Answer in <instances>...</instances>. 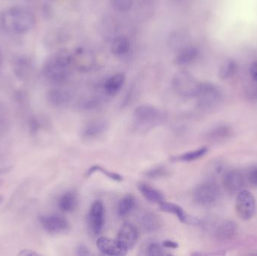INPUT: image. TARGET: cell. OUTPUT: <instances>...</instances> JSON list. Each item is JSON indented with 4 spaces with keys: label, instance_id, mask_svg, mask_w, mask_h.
Listing matches in <instances>:
<instances>
[{
    "label": "cell",
    "instance_id": "27",
    "mask_svg": "<svg viewBox=\"0 0 257 256\" xmlns=\"http://www.w3.org/2000/svg\"><path fill=\"white\" fill-rule=\"evenodd\" d=\"M208 152V147L205 146V147H200V148L196 149V150L182 153V154L179 155V156H174V157L172 158V160L174 161V162H193V161L198 160V159L203 157L204 156L207 154Z\"/></svg>",
    "mask_w": 257,
    "mask_h": 256
},
{
    "label": "cell",
    "instance_id": "34",
    "mask_svg": "<svg viewBox=\"0 0 257 256\" xmlns=\"http://www.w3.org/2000/svg\"><path fill=\"white\" fill-rule=\"evenodd\" d=\"M110 4L116 11L126 12L131 9L134 0H109Z\"/></svg>",
    "mask_w": 257,
    "mask_h": 256
},
{
    "label": "cell",
    "instance_id": "17",
    "mask_svg": "<svg viewBox=\"0 0 257 256\" xmlns=\"http://www.w3.org/2000/svg\"><path fill=\"white\" fill-rule=\"evenodd\" d=\"M72 64L75 65L81 72H87L94 66L95 60L93 54L86 49L77 50L72 55Z\"/></svg>",
    "mask_w": 257,
    "mask_h": 256
},
{
    "label": "cell",
    "instance_id": "41",
    "mask_svg": "<svg viewBox=\"0 0 257 256\" xmlns=\"http://www.w3.org/2000/svg\"><path fill=\"white\" fill-rule=\"evenodd\" d=\"M30 127L32 132H36L38 130H39V123H38L37 120L33 119V120H31V121H30Z\"/></svg>",
    "mask_w": 257,
    "mask_h": 256
},
{
    "label": "cell",
    "instance_id": "6",
    "mask_svg": "<svg viewBox=\"0 0 257 256\" xmlns=\"http://www.w3.org/2000/svg\"><path fill=\"white\" fill-rule=\"evenodd\" d=\"M221 196L220 186L214 181H207L198 185L193 192V201L198 205L211 207L215 205Z\"/></svg>",
    "mask_w": 257,
    "mask_h": 256
},
{
    "label": "cell",
    "instance_id": "31",
    "mask_svg": "<svg viewBox=\"0 0 257 256\" xmlns=\"http://www.w3.org/2000/svg\"><path fill=\"white\" fill-rule=\"evenodd\" d=\"M238 69V65L234 60H226L223 64L220 66L219 69V78L221 80H226L230 78L235 75Z\"/></svg>",
    "mask_w": 257,
    "mask_h": 256
},
{
    "label": "cell",
    "instance_id": "13",
    "mask_svg": "<svg viewBox=\"0 0 257 256\" xmlns=\"http://www.w3.org/2000/svg\"><path fill=\"white\" fill-rule=\"evenodd\" d=\"M120 24L114 17L105 15L101 19L99 24V33L102 39L107 42H111L114 38L119 36Z\"/></svg>",
    "mask_w": 257,
    "mask_h": 256
},
{
    "label": "cell",
    "instance_id": "11",
    "mask_svg": "<svg viewBox=\"0 0 257 256\" xmlns=\"http://www.w3.org/2000/svg\"><path fill=\"white\" fill-rule=\"evenodd\" d=\"M139 238L137 228L131 222H125L117 232V240L126 250L133 249Z\"/></svg>",
    "mask_w": 257,
    "mask_h": 256
},
{
    "label": "cell",
    "instance_id": "29",
    "mask_svg": "<svg viewBox=\"0 0 257 256\" xmlns=\"http://www.w3.org/2000/svg\"><path fill=\"white\" fill-rule=\"evenodd\" d=\"M136 205V199L131 195H126L119 201L117 207V215L120 217H125L130 214Z\"/></svg>",
    "mask_w": 257,
    "mask_h": 256
},
{
    "label": "cell",
    "instance_id": "30",
    "mask_svg": "<svg viewBox=\"0 0 257 256\" xmlns=\"http://www.w3.org/2000/svg\"><path fill=\"white\" fill-rule=\"evenodd\" d=\"M142 255L148 256H163L169 255L165 251L163 244L157 241L149 242L142 248Z\"/></svg>",
    "mask_w": 257,
    "mask_h": 256
},
{
    "label": "cell",
    "instance_id": "5",
    "mask_svg": "<svg viewBox=\"0 0 257 256\" xmlns=\"http://www.w3.org/2000/svg\"><path fill=\"white\" fill-rule=\"evenodd\" d=\"M172 84L174 91L178 96L184 99H191L196 97L200 83L190 72L182 69L175 74Z\"/></svg>",
    "mask_w": 257,
    "mask_h": 256
},
{
    "label": "cell",
    "instance_id": "25",
    "mask_svg": "<svg viewBox=\"0 0 257 256\" xmlns=\"http://www.w3.org/2000/svg\"><path fill=\"white\" fill-rule=\"evenodd\" d=\"M138 188L144 198H146L150 202L157 204L158 205L164 202L165 198L163 193L158 189L151 186V185L146 183H140L138 186Z\"/></svg>",
    "mask_w": 257,
    "mask_h": 256
},
{
    "label": "cell",
    "instance_id": "33",
    "mask_svg": "<svg viewBox=\"0 0 257 256\" xmlns=\"http://www.w3.org/2000/svg\"><path fill=\"white\" fill-rule=\"evenodd\" d=\"M169 171L164 166H157L148 170L145 173V176L148 178L158 179L169 175Z\"/></svg>",
    "mask_w": 257,
    "mask_h": 256
},
{
    "label": "cell",
    "instance_id": "26",
    "mask_svg": "<svg viewBox=\"0 0 257 256\" xmlns=\"http://www.w3.org/2000/svg\"><path fill=\"white\" fill-rule=\"evenodd\" d=\"M156 7L157 0H138L137 15L141 19H149L154 15Z\"/></svg>",
    "mask_w": 257,
    "mask_h": 256
},
{
    "label": "cell",
    "instance_id": "36",
    "mask_svg": "<svg viewBox=\"0 0 257 256\" xmlns=\"http://www.w3.org/2000/svg\"><path fill=\"white\" fill-rule=\"evenodd\" d=\"M246 180L247 183L257 188V167H252L247 171L245 175Z\"/></svg>",
    "mask_w": 257,
    "mask_h": 256
},
{
    "label": "cell",
    "instance_id": "16",
    "mask_svg": "<svg viewBox=\"0 0 257 256\" xmlns=\"http://www.w3.org/2000/svg\"><path fill=\"white\" fill-rule=\"evenodd\" d=\"M109 128V123L104 119L92 120L82 129V136L87 139L98 138L105 134Z\"/></svg>",
    "mask_w": 257,
    "mask_h": 256
},
{
    "label": "cell",
    "instance_id": "42",
    "mask_svg": "<svg viewBox=\"0 0 257 256\" xmlns=\"http://www.w3.org/2000/svg\"><path fill=\"white\" fill-rule=\"evenodd\" d=\"M5 126H6V120L5 117L0 114V133L4 130Z\"/></svg>",
    "mask_w": 257,
    "mask_h": 256
},
{
    "label": "cell",
    "instance_id": "35",
    "mask_svg": "<svg viewBox=\"0 0 257 256\" xmlns=\"http://www.w3.org/2000/svg\"><path fill=\"white\" fill-rule=\"evenodd\" d=\"M210 175L213 177H217L224 174V165L221 162H214L210 165V169L208 171Z\"/></svg>",
    "mask_w": 257,
    "mask_h": 256
},
{
    "label": "cell",
    "instance_id": "39",
    "mask_svg": "<svg viewBox=\"0 0 257 256\" xmlns=\"http://www.w3.org/2000/svg\"><path fill=\"white\" fill-rule=\"evenodd\" d=\"M250 72L252 78L257 83V61L254 62L250 66Z\"/></svg>",
    "mask_w": 257,
    "mask_h": 256
},
{
    "label": "cell",
    "instance_id": "7",
    "mask_svg": "<svg viewBox=\"0 0 257 256\" xmlns=\"http://www.w3.org/2000/svg\"><path fill=\"white\" fill-rule=\"evenodd\" d=\"M235 212L242 220H250L253 217L256 212V200L251 192L244 189L237 194Z\"/></svg>",
    "mask_w": 257,
    "mask_h": 256
},
{
    "label": "cell",
    "instance_id": "23",
    "mask_svg": "<svg viewBox=\"0 0 257 256\" xmlns=\"http://www.w3.org/2000/svg\"><path fill=\"white\" fill-rule=\"evenodd\" d=\"M126 81V76L123 73H116L109 77L104 83L103 88L108 96H115L121 90Z\"/></svg>",
    "mask_w": 257,
    "mask_h": 256
},
{
    "label": "cell",
    "instance_id": "2",
    "mask_svg": "<svg viewBox=\"0 0 257 256\" xmlns=\"http://www.w3.org/2000/svg\"><path fill=\"white\" fill-rule=\"evenodd\" d=\"M167 116L163 110L144 104L138 106L133 112V128L140 133H145L163 124Z\"/></svg>",
    "mask_w": 257,
    "mask_h": 256
},
{
    "label": "cell",
    "instance_id": "9",
    "mask_svg": "<svg viewBox=\"0 0 257 256\" xmlns=\"http://www.w3.org/2000/svg\"><path fill=\"white\" fill-rule=\"evenodd\" d=\"M89 227L93 234H100L105 225V207L103 203L99 200L93 201L89 210L88 216Z\"/></svg>",
    "mask_w": 257,
    "mask_h": 256
},
{
    "label": "cell",
    "instance_id": "38",
    "mask_svg": "<svg viewBox=\"0 0 257 256\" xmlns=\"http://www.w3.org/2000/svg\"><path fill=\"white\" fill-rule=\"evenodd\" d=\"M162 244L166 249H175L178 248V243L173 241V240H165Z\"/></svg>",
    "mask_w": 257,
    "mask_h": 256
},
{
    "label": "cell",
    "instance_id": "24",
    "mask_svg": "<svg viewBox=\"0 0 257 256\" xmlns=\"http://www.w3.org/2000/svg\"><path fill=\"white\" fill-rule=\"evenodd\" d=\"M131 49V43L126 36L119 35L111 42V51L117 57L127 55Z\"/></svg>",
    "mask_w": 257,
    "mask_h": 256
},
{
    "label": "cell",
    "instance_id": "21",
    "mask_svg": "<svg viewBox=\"0 0 257 256\" xmlns=\"http://www.w3.org/2000/svg\"><path fill=\"white\" fill-rule=\"evenodd\" d=\"M47 99L48 102L56 107L64 106L67 105L72 99L71 93L68 90L63 88L51 89L47 93Z\"/></svg>",
    "mask_w": 257,
    "mask_h": 256
},
{
    "label": "cell",
    "instance_id": "20",
    "mask_svg": "<svg viewBox=\"0 0 257 256\" xmlns=\"http://www.w3.org/2000/svg\"><path fill=\"white\" fill-rule=\"evenodd\" d=\"M78 205V197L76 192L69 190L62 194L57 201L58 208L64 213H71L75 210Z\"/></svg>",
    "mask_w": 257,
    "mask_h": 256
},
{
    "label": "cell",
    "instance_id": "1",
    "mask_svg": "<svg viewBox=\"0 0 257 256\" xmlns=\"http://www.w3.org/2000/svg\"><path fill=\"white\" fill-rule=\"evenodd\" d=\"M36 23L34 14L25 6H12L0 15V29L9 35L26 34L34 28Z\"/></svg>",
    "mask_w": 257,
    "mask_h": 256
},
{
    "label": "cell",
    "instance_id": "44",
    "mask_svg": "<svg viewBox=\"0 0 257 256\" xmlns=\"http://www.w3.org/2000/svg\"><path fill=\"white\" fill-rule=\"evenodd\" d=\"M2 65V60H1V56H0V67H1Z\"/></svg>",
    "mask_w": 257,
    "mask_h": 256
},
{
    "label": "cell",
    "instance_id": "18",
    "mask_svg": "<svg viewBox=\"0 0 257 256\" xmlns=\"http://www.w3.org/2000/svg\"><path fill=\"white\" fill-rule=\"evenodd\" d=\"M139 224L146 233H155L160 231L163 225V219L157 213L145 212L140 216Z\"/></svg>",
    "mask_w": 257,
    "mask_h": 256
},
{
    "label": "cell",
    "instance_id": "37",
    "mask_svg": "<svg viewBox=\"0 0 257 256\" xmlns=\"http://www.w3.org/2000/svg\"><path fill=\"white\" fill-rule=\"evenodd\" d=\"M77 255L81 256H87L90 255V250L84 244H80L77 248Z\"/></svg>",
    "mask_w": 257,
    "mask_h": 256
},
{
    "label": "cell",
    "instance_id": "32",
    "mask_svg": "<svg viewBox=\"0 0 257 256\" xmlns=\"http://www.w3.org/2000/svg\"><path fill=\"white\" fill-rule=\"evenodd\" d=\"M96 172L102 173V174H105L108 178L114 180V181L120 182L123 180V177H122L120 174L113 172V171H108L106 168H104L103 167L98 165H92V166L89 168L87 173H86V175H87V177H90V175H92V174Z\"/></svg>",
    "mask_w": 257,
    "mask_h": 256
},
{
    "label": "cell",
    "instance_id": "19",
    "mask_svg": "<svg viewBox=\"0 0 257 256\" xmlns=\"http://www.w3.org/2000/svg\"><path fill=\"white\" fill-rule=\"evenodd\" d=\"M199 55V50L193 45H187L177 51L173 62L178 66H187L193 63Z\"/></svg>",
    "mask_w": 257,
    "mask_h": 256
},
{
    "label": "cell",
    "instance_id": "22",
    "mask_svg": "<svg viewBox=\"0 0 257 256\" xmlns=\"http://www.w3.org/2000/svg\"><path fill=\"white\" fill-rule=\"evenodd\" d=\"M232 135V130L229 126L222 125L211 129L207 132L206 139L211 143H220L227 141Z\"/></svg>",
    "mask_w": 257,
    "mask_h": 256
},
{
    "label": "cell",
    "instance_id": "15",
    "mask_svg": "<svg viewBox=\"0 0 257 256\" xmlns=\"http://www.w3.org/2000/svg\"><path fill=\"white\" fill-rule=\"evenodd\" d=\"M238 229V225L235 221L226 219L220 222L216 227L214 237L220 242L229 241L236 237Z\"/></svg>",
    "mask_w": 257,
    "mask_h": 256
},
{
    "label": "cell",
    "instance_id": "4",
    "mask_svg": "<svg viewBox=\"0 0 257 256\" xmlns=\"http://www.w3.org/2000/svg\"><path fill=\"white\" fill-rule=\"evenodd\" d=\"M197 107L203 111H210L217 108L222 101L221 90L212 83H200L196 96Z\"/></svg>",
    "mask_w": 257,
    "mask_h": 256
},
{
    "label": "cell",
    "instance_id": "8",
    "mask_svg": "<svg viewBox=\"0 0 257 256\" xmlns=\"http://www.w3.org/2000/svg\"><path fill=\"white\" fill-rule=\"evenodd\" d=\"M223 188L229 195H237L245 188L246 177L240 170L231 169L223 174Z\"/></svg>",
    "mask_w": 257,
    "mask_h": 256
},
{
    "label": "cell",
    "instance_id": "3",
    "mask_svg": "<svg viewBox=\"0 0 257 256\" xmlns=\"http://www.w3.org/2000/svg\"><path fill=\"white\" fill-rule=\"evenodd\" d=\"M72 65V55L66 51H60L48 59L42 69V73L51 82L61 84L67 79Z\"/></svg>",
    "mask_w": 257,
    "mask_h": 256
},
{
    "label": "cell",
    "instance_id": "10",
    "mask_svg": "<svg viewBox=\"0 0 257 256\" xmlns=\"http://www.w3.org/2000/svg\"><path fill=\"white\" fill-rule=\"evenodd\" d=\"M39 221L44 229L50 234H61L69 228L67 219L59 215H45L40 216Z\"/></svg>",
    "mask_w": 257,
    "mask_h": 256
},
{
    "label": "cell",
    "instance_id": "12",
    "mask_svg": "<svg viewBox=\"0 0 257 256\" xmlns=\"http://www.w3.org/2000/svg\"><path fill=\"white\" fill-rule=\"evenodd\" d=\"M159 206H160V209L162 211L175 215L183 223L191 225H200L202 224L201 219L188 214L182 207H180L178 204L166 202L165 201L162 204H159Z\"/></svg>",
    "mask_w": 257,
    "mask_h": 256
},
{
    "label": "cell",
    "instance_id": "28",
    "mask_svg": "<svg viewBox=\"0 0 257 256\" xmlns=\"http://www.w3.org/2000/svg\"><path fill=\"white\" fill-rule=\"evenodd\" d=\"M167 44L169 48L175 53L187 45V44H186L185 36L184 33L180 30H176L170 33L168 38Z\"/></svg>",
    "mask_w": 257,
    "mask_h": 256
},
{
    "label": "cell",
    "instance_id": "43",
    "mask_svg": "<svg viewBox=\"0 0 257 256\" xmlns=\"http://www.w3.org/2000/svg\"><path fill=\"white\" fill-rule=\"evenodd\" d=\"M0 183H1V181H0ZM2 201H3V197L0 195V203H1Z\"/></svg>",
    "mask_w": 257,
    "mask_h": 256
},
{
    "label": "cell",
    "instance_id": "40",
    "mask_svg": "<svg viewBox=\"0 0 257 256\" xmlns=\"http://www.w3.org/2000/svg\"><path fill=\"white\" fill-rule=\"evenodd\" d=\"M18 255L21 256H36L39 255V254L34 252L33 250H31V249H23V250L19 252Z\"/></svg>",
    "mask_w": 257,
    "mask_h": 256
},
{
    "label": "cell",
    "instance_id": "14",
    "mask_svg": "<svg viewBox=\"0 0 257 256\" xmlns=\"http://www.w3.org/2000/svg\"><path fill=\"white\" fill-rule=\"evenodd\" d=\"M98 249L104 255L123 256L127 254L128 250L123 248L116 240L107 237H100L96 240Z\"/></svg>",
    "mask_w": 257,
    "mask_h": 256
}]
</instances>
